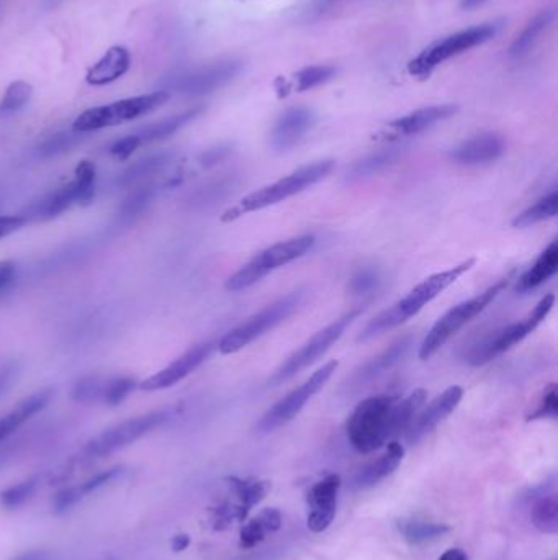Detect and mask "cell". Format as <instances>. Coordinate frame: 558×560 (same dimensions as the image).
<instances>
[{
    "instance_id": "cell-1",
    "label": "cell",
    "mask_w": 558,
    "mask_h": 560,
    "mask_svg": "<svg viewBox=\"0 0 558 560\" xmlns=\"http://www.w3.org/2000/svg\"><path fill=\"white\" fill-rule=\"evenodd\" d=\"M475 262H477V259L470 258L467 261L460 262L457 266L450 267L446 271L436 272L428 279H424L421 284L416 285L411 290L410 294L393 303L392 307H388L382 313H378L374 320H370L360 333L357 341L359 343L369 341V339L383 335L393 328H398L406 321L416 317L428 303L439 297L444 290L449 289L450 285L455 284L460 277L464 276L465 272L470 271L475 266Z\"/></svg>"
},
{
    "instance_id": "cell-2",
    "label": "cell",
    "mask_w": 558,
    "mask_h": 560,
    "mask_svg": "<svg viewBox=\"0 0 558 560\" xmlns=\"http://www.w3.org/2000/svg\"><path fill=\"white\" fill-rule=\"evenodd\" d=\"M333 159H323L316 163L306 164L303 168L293 171L292 174L282 177L274 184L257 189L256 192L246 195L239 200L238 204L228 208L221 215V222H236L239 218L249 213L261 212L264 208L272 207V205L280 204L284 200L290 199L293 195L300 194L303 190L310 189L318 182L323 181L333 172Z\"/></svg>"
},
{
    "instance_id": "cell-3",
    "label": "cell",
    "mask_w": 558,
    "mask_h": 560,
    "mask_svg": "<svg viewBox=\"0 0 558 560\" xmlns=\"http://www.w3.org/2000/svg\"><path fill=\"white\" fill-rule=\"evenodd\" d=\"M398 398L375 395L365 398L354 408L346 423V434L352 448L360 454H370L395 438L393 411Z\"/></svg>"
},
{
    "instance_id": "cell-4",
    "label": "cell",
    "mask_w": 558,
    "mask_h": 560,
    "mask_svg": "<svg viewBox=\"0 0 558 560\" xmlns=\"http://www.w3.org/2000/svg\"><path fill=\"white\" fill-rule=\"evenodd\" d=\"M305 297V289L293 290L290 294L280 297L279 300L270 303L267 307L254 313L248 320H244L241 325L233 328L228 335L223 336L216 343V349L225 356L238 353L241 349L254 343L256 339L274 330L275 326L284 323L288 317H292L293 313L297 312L298 307L302 305Z\"/></svg>"
},
{
    "instance_id": "cell-5",
    "label": "cell",
    "mask_w": 558,
    "mask_h": 560,
    "mask_svg": "<svg viewBox=\"0 0 558 560\" xmlns=\"http://www.w3.org/2000/svg\"><path fill=\"white\" fill-rule=\"evenodd\" d=\"M508 284L509 277L498 280L488 289L483 290L482 294L464 300L459 305H455L454 308H450L449 312L444 313L424 338L423 344L419 348V359L421 361L431 359L452 336L457 335L473 318H477L483 310L490 307L491 303L503 294V290L508 287Z\"/></svg>"
},
{
    "instance_id": "cell-6",
    "label": "cell",
    "mask_w": 558,
    "mask_h": 560,
    "mask_svg": "<svg viewBox=\"0 0 558 560\" xmlns=\"http://www.w3.org/2000/svg\"><path fill=\"white\" fill-rule=\"evenodd\" d=\"M315 243V236L303 235L272 244L269 248L256 254L251 261L246 262L239 271L234 272L233 276L226 280L225 289L230 292L249 289L257 282H261L264 277L269 276L270 272L277 271L280 267L303 258L308 251H311Z\"/></svg>"
},
{
    "instance_id": "cell-7",
    "label": "cell",
    "mask_w": 558,
    "mask_h": 560,
    "mask_svg": "<svg viewBox=\"0 0 558 560\" xmlns=\"http://www.w3.org/2000/svg\"><path fill=\"white\" fill-rule=\"evenodd\" d=\"M172 416H174V410L164 408V410L149 411L146 415L122 421V423L108 428L104 433L97 434L94 439H90L82 449L79 459L81 462H92L95 459L110 456L120 449L128 448L144 436H148L149 433L166 425Z\"/></svg>"
},
{
    "instance_id": "cell-8",
    "label": "cell",
    "mask_w": 558,
    "mask_h": 560,
    "mask_svg": "<svg viewBox=\"0 0 558 560\" xmlns=\"http://www.w3.org/2000/svg\"><path fill=\"white\" fill-rule=\"evenodd\" d=\"M555 295L547 294L539 300L536 307L527 313L522 320L516 321L513 325L504 326L501 330L485 336L480 343L475 344L470 353L467 354V362L470 366H485L488 362L493 361L495 357L501 356L509 349L521 343L522 339H526L531 335L532 331L537 330V326L547 318L552 308H554Z\"/></svg>"
},
{
    "instance_id": "cell-9",
    "label": "cell",
    "mask_w": 558,
    "mask_h": 560,
    "mask_svg": "<svg viewBox=\"0 0 558 560\" xmlns=\"http://www.w3.org/2000/svg\"><path fill=\"white\" fill-rule=\"evenodd\" d=\"M169 92L156 91L153 94L138 95L131 99L118 100L113 104L100 105L94 109L82 112L72 123V130L77 133H90V131L104 130L108 127H117L122 123L131 122L136 118L154 112L169 100Z\"/></svg>"
},
{
    "instance_id": "cell-10",
    "label": "cell",
    "mask_w": 558,
    "mask_h": 560,
    "mask_svg": "<svg viewBox=\"0 0 558 560\" xmlns=\"http://www.w3.org/2000/svg\"><path fill=\"white\" fill-rule=\"evenodd\" d=\"M360 313H362L360 308L351 310V312L342 315L341 318L334 320L333 323L324 326L323 330L311 336L303 346H300L295 353L290 354V356L275 369L274 374L270 375L269 382H267L269 387H279V385L284 384V382L293 379L295 375L305 371L306 367L313 366L318 359H321L324 354L328 353L329 349H331V346H333L336 341H339V338L344 335V331L354 323V320H357Z\"/></svg>"
},
{
    "instance_id": "cell-11",
    "label": "cell",
    "mask_w": 558,
    "mask_h": 560,
    "mask_svg": "<svg viewBox=\"0 0 558 560\" xmlns=\"http://www.w3.org/2000/svg\"><path fill=\"white\" fill-rule=\"evenodd\" d=\"M496 35L495 25H478V27L467 28L462 32L454 33L444 40L436 41L421 51L416 58L411 59L408 64V73L416 79H428L432 71L444 63L447 59L462 55L465 51L477 48Z\"/></svg>"
},
{
    "instance_id": "cell-12",
    "label": "cell",
    "mask_w": 558,
    "mask_h": 560,
    "mask_svg": "<svg viewBox=\"0 0 558 560\" xmlns=\"http://www.w3.org/2000/svg\"><path fill=\"white\" fill-rule=\"evenodd\" d=\"M338 367V361L326 362L318 371L313 372L302 385H298L297 389L287 393L282 400L275 403L274 407L266 411V415L262 416L256 426L257 433H274V431L290 423L305 408L306 403L310 402L311 398L315 397L316 393L328 384V380L333 377Z\"/></svg>"
},
{
    "instance_id": "cell-13",
    "label": "cell",
    "mask_w": 558,
    "mask_h": 560,
    "mask_svg": "<svg viewBox=\"0 0 558 560\" xmlns=\"http://www.w3.org/2000/svg\"><path fill=\"white\" fill-rule=\"evenodd\" d=\"M241 71L239 61H221L190 73L180 74L169 82V89L185 95H205L218 91L233 81Z\"/></svg>"
},
{
    "instance_id": "cell-14",
    "label": "cell",
    "mask_w": 558,
    "mask_h": 560,
    "mask_svg": "<svg viewBox=\"0 0 558 560\" xmlns=\"http://www.w3.org/2000/svg\"><path fill=\"white\" fill-rule=\"evenodd\" d=\"M413 344L414 338L411 335L401 336L393 341L387 349H383L382 353H378L352 372L351 377L344 384L346 392H359L380 379L382 375L392 371L393 367L398 366L410 354Z\"/></svg>"
},
{
    "instance_id": "cell-15",
    "label": "cell",
    "mask_w": 558,
    "mask_h": 560,
    "mask_svg": "<svg viewBox=\"0 0 558 560\" xmlns=\"http://www.w3.org/2000/svg\"><path fill=\"white\" fill-rule=\"evenodd\" d=\"M215 348L216 343H212V341L197 344L189 351H185L184 354H180L176 361H172L169 366L140 382L138 389L144 390V392H159V390L171 389L174 385L182 382L185 377L194 374L198 367L202 366L203 362L212 356Z\"/></svg>"
},
{
    "instance_id": "cell-16",
    "label": "cell",
    "mask_w": 558,
    "mask_h": 560,
    "mask_svg": "<svg viewBox=\"0 0 558 560\" xmlns=\"http://www.w3.org/2000/svg\"><path fill=\"white\" fill-rule=\"evenodd\" d=\"M339 490H341V477L336 474L324 477L311 487L306 497V505H308L306 523L313 533H323L333 523Z\"/></svg>"
},
{
    "instance_id": "cell-17",
    "label": "cell",
    "mask_w": 558,
    "mask_h": 560,
    "mask_svg": "<svg viewBox=\"0 0 558 560\" xmlns=\"http://www.w3.org/2000/svg\"><path fill=\"white\" fill-rule=\"evenodd\" d=\"M464 398V389L459 385H452L449 389L434 398L428 407L419 410L405 436L408 443L414 444L421 441L426 434L431 433L436 426L441 425L447 416L452 415Z\"/></svg>"
},
{
    "instance_id": "cell-18",
    "label": "cell",
    "mask_w": 558,
    "mask_h": 560,
    "mask_svg": "<svg viewBox=\"0 0 558 560\" xmlns=\"http://www.w3.org/2000/svg\"><path fill=\"white\" fill-rule=\"evenodd\" d=\"M457 112H459V107L452 104L432 105V107L414 110L405 117L396 118L393 122L388 123L380 136L383 140H398V138L419 135L437 123L454 117Z\"/></svg>"
},
{
    "instance_id": "cell-19",
    "label": "cell",
    "mask_w": 558,
    "mask_h": 560,
    "mask_svg": "<svg viewBox=\"0 0 558 560\" xmlns=\"http://www.w3.org/2000/svg\"><path fill=\"white\" fill-rule=\"evenodd\" d=\"M315 125V113L306 107L285 110L270 131V148L275 153H287L305 138Z\"/></svg>"
},
{
    "instance_id": "cell-20",
    "label": "cell",
    "mask_w": 558,
    "mask_h": 560,
    "mask_svg": "<svg viewBox=\"0 0 558 560\" xmlns=\"http://www.w3.org/2000/svg\"><path fill=\"white\" fill-rule=\"evenodd\" d=\"M504 140L496 133H482L470 140L460 143L452 153L450 159L460 166H480V164L495 163L504 153Z\"/></svg>"
},
{
    "instance_id": "cell-21",
    "label": "cell",
    "mask_w": 558,
    "mask_h": 560,
    "mask_svg": "<svg viewBox=\"0 0 558 560\" xmlns=\"http://www.w3.org/2000/svg\"><path fill=\"white\" fill-rule=\"evenodd\" d=\"M123 474H125V467H112V469L102 470L99 474H95L94 477H90L84 484L59 490L53 498L54 513L61 515L64 511L71 510L72 506H76L87 495L97 492L100 488L107 487L108 484H112L118 477H122Z\"/></svg>"
},
{
    "instance_id": "cell-22",
    "label": "cell",
    "mask_w": 558,
    "mask_h": 560,
    "mask_svg": "<svg viewBox=\"0 0 558 560\" xmlns=\"http://www.w3.org/2000/svg\"><path fill=\"white\" fill-rule=\"evenodd\" d=\"M54 390L51 387L38 390L30 397L23 398L17 407L0 418V441L10 438L15 431L20 430L27 421L32 420L33 416L38 415L40 411L48 407V403L53 398Z\"/></svg>"
},
{
    "instance_id": "cell-23",
    "label": "cell",
    "mask_w": 558,
    "mask_h": 560,
    "mask_svg": "<svg viewBox=\"0 0 558 560\" xmlns=\"http://www.w3.org/2000/svg\"><path fill=\"white\" fill-rule=\"evenodd\" d=\"M403 457H405V448L400 443L393 441V443L388 444L387 451L383 452L382 456L369 462L367 466L362 467L357 472L354 482H352L354 488L365 490V488L374 487L380 480L392 475L398 469Z\"/></svg>"
},
{
    "instance_id": "cell-24",
    "label": "cell",
    "mask_w": 558,
    "mask_h": 560,
    "mask_svg": "<svg viewBox=\"0 0 558 560\" xmlns=\"http://www.w3.org/2000/svg\"><path fill=\"white\" fill-rule=\"evenodd\" d=\"M130 51L123 46H112L110 50L89 69L86 81L90 86H107L125 76L130 69Z\"/></svg>"
},
{
    "instance_id": "cell-25",
    "label": "cell",
    "mask_w": 558,
    "mask_h": 560,
    "mask_svg": "<svg viewBox=\"0 0 558 560\" xmlns=\"http://www.w3.org/2000/svg\"><path fill=\"white\" fill-rule=\"evenodd\" d=\"M231 490H233L236 502H228L233 508L234 518L236 521L243 523L248 518L249 511L254 506L267 497L270 492V482L266 480H241L238 477H230Z\"/></svg>"
},
{
    "instance_id": "cell-26",
    "label": "cell",
    "mask_w": 558,
    "mask_h": 560,
    "mask_svg": "<svg viewBox=\"0 0 558 560\" xmlns=\"http://www.w3.org/2000/svg\"><path fill=\"white\" fill-rule=\"evenodd\" d=\"M72 205H77V187L74 181L46 195L45 199L33 205L32 213L25 217L28 223L32 218L35 222H50L54 218L61 217L64 212H68Z\"/></svg>"
},
{
    "instance_id": "cell-27",
    "label": "cell",
    "mask_w": 558,
    "mask_h": 560,
    "mask_svg": "<svg viewBox=\"0 0 558 560\" xmlns=\"http://www.w3.org/2000/svg\"><path fill=\"white\" fill-rule=\"evenodd\" d=\"M557 269L558 244L557 241H552L542 251L536 262L519 277L518 282H516V290L521 292V294H526V292H531V290L539 289L540 285H544L547 280L555 276Z\"/></svg>"
},
{
    "instance_id": "cell-28",
    "label": "cell",
    "mask_w": 558,
    "mask_h": 560,
    "mask_svg": "<svg viewBox=\"0 0 558 560\" xmlns=\"http://www.w3.org/2000/svg\"><path fill=\"white\" fill-rule=\"evenodd\" d=\"M401 154H403L401 148H385V150L367 154L347 169L346 181L357 182L362 181V179H369L378 172H382L383 169L393 166L400 159Z\"/></svg>"
},
{
    "instance_id": "cell-29",
    "label": "cell",
    "mask_w": 558,
    "mask_h": 560,
    "mask_svg": "<svg viewBox=\"0 0 558 560\" xmlns=\"http://www.w3.org/2000/svg\"><path fill=\"white\" fill-rule=\"evenodd\" d=\"M282 526V515L275 508H267L261 511V515L249 521L246 526L241 529L239 534V547L241 549H252L259 546L269 534L279 531Z\"/></svg>"
},
{
    "instance_id": "cell-30",
    "label": "cell",
    "mask_w": 558,
    "mask_h": 560,
    "mask_svg": "<svg viewBox=\"0 0 558 560\" xmlns=\"http://www.w3.org/2000/svg\"><path fill=\"white\" fill-rule=\"evenodd\" d=\"M202 112L203 107H197V109L187 110V112L179 113V115H174V117L164 118L161 122L141 128L136 133V136L140 138L141 145H149V143H156V141L167 140L172 135H176L177 131L194 122L195 118L200 117Z\"/></svg>"
},
{
    "instance_id": "cell-31",
    "label": "cell",
    "mask_w": 558,
    "mask_h": 560,
    "mask_svg": "<svg viewBox=\"0 0 558 560\" xmlns=\"http://www.w3.org/2000/svg\"><path fill=\"white\" fill-rule=\"evenodd\" d=\"M396 526H398V533L403 536V539L413 546L436 541L450 531L447 524L421 520V518H405V520L398 521Z\"/></svg>"
},
{
    "instance_id": "cell-32",
    "label": "cell",
    "mask_w": 558,
    "mask_h": 560,
    "mask_svg": "<svg viewBox=\"0 0 558 560\" xmlns=\"http://www.w3.org/2000/svg\"><path fill=\"white\" fill-rule=\"evenodd\" d=\"M531 521L540 533H558V497L557 493H540L532 498Z\"/></svg>"
},
{
    "instance_id": "cell-33",
    "label": "cell",
    "mask_w": 558,
    "mask_h": 560,
    "mask_svg": "<svg viewBox=\"0 0 558 560\" xmlns=\"http://www.w3.org/2000/svg\"><path fill=\"white\" fill-rule=\"evenodd\" d=\"M428 400V392L424 389H416L408 397L398 400L393 411V431L395 436L405 434L418 415L419 410L424 407Z\"/></svg>"
},
{
    "instance_id": "cell-34",
    "label": "cell",
    "mask_w": 558,
    "mask_h": 560,
    "mask_svg": "<svg viewBox=\"0 0 558 560\" xmlns=\"http://www.w3.org/2000/svg\"><path fill=\"white\" fill-rule=\"evenodd\" d=\"M554 20V10H544L536 15L531 22L527 23L526 28L522 30L521 35L513 41L511 45V56H524L531 51L532 46L536 45L540 35L545 32V28L549 27L550 23Z\"/></svg>"
},
{
    "instance_id": "cell-35",
    "label": "cell",
    "mask_w": 558,
    "mask_h": 560,
    "mask_svg": "<svg viewBox=\"0 0 558 560\" xmlns=\"http://www.w3.org/2000/svg\"><path fill=\"white\" fill-rule=\"evenodd\" d=\"M558 213V194L557 192H550L542 199L537 200L536 204L526 208L524 212L516 215L513 220L514 228H529V226L537 225V223L545 222L550 218L557 217Z\"/></svg>"
},
{
    "instance_id": "cell-36",
    "label": "cell",
    "mask_w": 558,
    "mask_h": 560,
    "mask_svg": "<svg viewBox=\"0 0 558 560\" xmlns=\"http://www.w3.org/2000/svg\"><path fill=\"white\" fill-rule=\"evenodd\" d=\"M334 74H336V68H333V66H326V64L324 66L323 64L321 66H308V68L293 74L292 79H288L290 91H311V89L321 86L324 82H328L329 79H333Z\"/></svg>"
},
{
    "instance_id": "cell-37",
    "label": "cell",
    "mask_w": 558,
    "mask_h": 560,
    "mask_svg": "<svg viewBox=\"0 0 558 560\" xmlns=\"http://www.w3.org/2000/svg\"><path fill=\"white\" fill-rule=\"evenodd\" d=\"M107 382V377L102 375H84L72 385V400L79 403H104Z\"/></svg>"
},
{
    "instance_id": "cell-38",
    "label": "cell",
    "mask_w": 558,
    "mask_h": 560,
    "mask_svg": "<svg viewBox=\"0 0 558 560\" xmlns=\"http://www.w3.org/2000/svg\"><path fill=\"white\" fill-rule=\"evenodd\" d=\"M171 158V154L161 153L154 154V156H149V158L146 159H141V161H138V163L126 169L118 182H120L122 186H131V184L143 181V179L151 176L154 172L161 171V169L167 166V163L171 161Z\"/></svg>"
},
{
    "instance_id": "cell-39",
    "label": "cell",
    "mask_w": 558,
    "mask_h": 560,
    "mask_svg": "<svg viewBox=\"0 0 558 560\" xmlns=\"http://www.w3.org/2000/svg\"><path fill=\"white\" fill-rule=\"evenodd\" d=\"M95 177L97 169L92 161H81L74 171V184L77 187V205L87 207L95 199Z\"/></svg>"
},
{
    "instance_id": "cell-40",
    "label": "cell",
    "mask_w": 558,
    "mask_h": 560,
    "mask_svg": "<svg viewBox=\"0 0 558 560\" xmlns=\"http://www.w3.org/2000/svg\"><path fill=\"white\" fill-rule=\"evenodd\" d=\"M32 94V84L25 81L12 82L0 100V117H9L22 110L32 99Z\"/></svg>"
},
{
    "instance_id": "cell-41",
    "label": "cell",
    "mask_w": 558,
    "mask_h": 560,
    "mask_svg": "<svg viewBox=\"0 0 558 560\" xmlns=\"http://www.w3.org/2000/svg\"><path fill=\"white\" fill-rule=\"evenodd\" d=\"M154 192H156V190L151 186L138 187L135 192H131V194L126 197L122 207H120L118 218H120L123 223L135 222L136 218L141 217V213L151 204Z\"/></svg>"
},
{
    "instance_id": "cell-42",
    "label": "cell",
    "mask_w": 558,
    "mask_h": 560,
    "mask_svg": "<svg viewBox=\"0 0 558 560\" xmlns=\"http://www.w3.org/2000/svg\"><path fill=\"white\" fill-rule=\"evenodd\" d=\"M36 487H38V479L32 477V479L23 480L20 484L5 488L4 492L0 493L2 505L7 510H15L18 506L25 505L35 495Z\"/></svg>"
},
{
    "instance_id": "cell-43",
    "label": "cell",
    "mask_w": 558,
    "mask_h": 560,
    "mask_svg": "<svg viewBox=\"0 0 558 560\" xmlns=\"http://www.w3.org/2000/svg\"><path fill=\"white\" fill-rule=\"evenodd\" d=\"M378 284H380V272H378V269H375V267H362L349 280L347 290L354 297H362V295H369L374 290H377Z\"/></svg>"
},
{
    "instance_id": "cell-44",
    "label": "cell",
    "mask_w": 558,
    "mask_h": 560,
    "mask_svg": "<svg viewBox=\"0 0 558 560\" xmlns=\"http://www.w3.org/2000/svg\"><path fill=\"white\" fill-rule=\"evenodd\" d=\"M135 389H138V382L133 377H110L105 389L104 403L108 407H118Z\"/></svg>"
},
{
    "instance_id": "cell-45",
    "label": "cell",
    "mask_w": 558,
    "mask_h": 560,
    "mask_svg": "<svg viewBox=\"0 0 558 560\" xmlns=\"http://www.w3.org/2000/svg\"><path fill=\"white\" fill-rule=\"evenodd\" d=\"M558 415V393L557 385L550 384L544 390V395L539 400L536 410L531 411L527 416V421L549 420V418H557Z\"/></svg>"
},
{
    "instance_id": "cell-46",
    "label": "cell",
    "mask_w": 558,
    "mask_h": 560,
    "mask_svg": "<svg viewBox=\"0 0 558 560\" xmlns=\"http://www.w3.org/2000/svg\"><path fill=\"white\" fill-rule=\"evenodd\" d=\"M81 135L84 133L72 130V133H58V135L51 136L40 146V153L43 156H53V154L69 151L81 141Z\"/></svg>"
},
{
    "instance_id": "cell-47",
    "label": "cell",
    "mask_w": 558,
    "mask_h": 560,
    "mask_svg": "<svg viewBox=\"0 0 558 560\" xmlns=\"http://www.w3.org/2000/svg\"><path fill=\"white\" fill-rule=\"evenodd\" d=\"M141 146V141L138 136L128 135L122 140L115 141L112 146H110V154L113 158L118 159V161H125V159L130 158L131 154L135 153Z\"/></svg>"
},
{
    "instance_id": "cell-48",
    "label": "cell",
    "mask_w": 558,
    "mask_h": 560,
    "mask_svg": "<svg viewBox=\"0 0 558 560\" xmlns=\"http://www.w3.org/2000/svg\"><path fill=\"white\" fill-rule=\"evenodd\" d=\"M28 220L25 215H9V217H0V240H4L7 236L14 235L18 230H22L27 225Z\"/></svg>"
},
{
    "instance_id": "cell-49",
    "label": "cell",
    "mask_w": 558,
    "mask_h": 560,
    "mask_svg": "<svg viewBox=\"0 0 558 560\" xmlns=\"http://www.w3.org/2000/svg\"><path fill=\"white\" fill-rule=\"evenodd\" d=\"M230 153L231 146H215V148H210V150L205 151V153L200 156V164H202L203 168H212L215 164L221 163L223 159L228 158Z\"/></svg>"
},
{
    "instance_id": "cell-50",
    "label": "cell",
    "mask_w": 558,
    "mask_h": 560,
    "mask_svg": "<svg viewBox=\"0 0 558 560\" xmlns=\"http://www.w3.org/2000/svg\"><path fill=\"white\" fill-rule=\"evenodd\" d=\"M17 276V264L14 261H0V292H4Z\"/></svg>"
},
{
    "instance_id": "cell-51",
    "label": "cell",
    "mask_w": 558,
    "mask_h": 560,
    "mask_svg": "<svg viewBox=\"0 0 558 560\" xmlns=\"http://www.w3.org/2000/svg\"><path fill=\"white\" fill-rule=\"evenodd\" d=\"M15 367L14 364H7V366L0 367V395L9 389L10 382L14 379Z\"/></svg>"
},
{
    "instance_id": "cell-52",
    "label": "cell",
    "mask_w": 558,
    "mask_h": 560,
    "mask_svg": "<svg viewBox=\"0 0 558 560\" xmlns=\"http://www.w3.org/2000/svg\"><path fill=\"white\" fill-rule=\"evenodd\" d=\"M190 546V538L187 534H177L172 539V549L176 552L185 551Z\"/></svg>"
},
{
    "instance_id": "cell-53",
    "label": "cell",
    "mask_w": 558,
    "mask_h": 560,
    "mask_svg": "<svg viewBox=\"0 0 558 560\" xmlns=\"http://www.w3.org/2000/svg\"><path fill=\"white\" fill-rule=\"evenodd\" d=\"M439 560H468V557L462 549H449L439 557Z\"/></svg>"
},
{
    "instance_id": "cell-54",
    "label": "cell",
    "mask_w": 558,
    "mask_h": 560,
    "mask_svg": "<svg viewBox=\"0 0 558 560\" xmlns=\"http://www.w3.org/2000/svg\"><path fill=\"white\" fill-rule=\"evenodd\" d=\"M14 560H48V552L46 551L25 552V554H22V556L15 557Z\"/></svg>"
},
{
    "instance_id": "cell-55",
    "label": "cell",
    "mask_w": 558,
    "mask_h": 560,
    "mask_svg": "<svg viewBox=\"0 0 558 560\" xmlns=\"http://www.w3.org/2000/svg\"><path fill=\"white\" fill-rule=\"evenodd\" d=\"M482 2L483 0H464L462 7H464V9H473V7L482 4Z\"/></svg>"
},
{
    "instance_id": "cell-56",
    "label": "cell",
    "mask_w": 558,
    "mask_h": 560,
    "mask_svg": "<svg viewBox=\"0 0 558 560\" xmlns=\"http://www.w3.org/2000/svg\"><path fill=\"white\" fill-rule=\"evenodd\" d=\"M46 4H56L58 0H45Z\"/></svg>"
}]
</instances>
